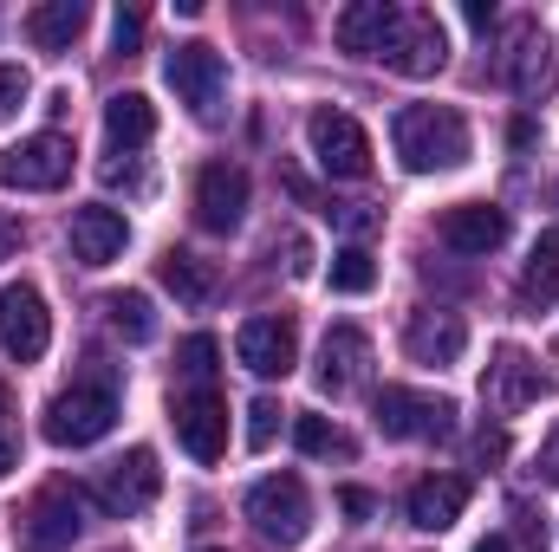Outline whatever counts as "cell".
I'll list each match as a JSON object with an SVG mask.
<instances>
[{
	"instance_id": "obj_1",
	"label": "cell",
	"mask_w": 559,
	"mask_h": 552,
	"mask_svg": "<svg viewBox=\"0 0 559 552\" xmlns=\"http://www.w3.org/2000/svg\"><path fill=\"white\" fill-rule=\"evenodd\" d=\"M391 143H397V156H404V169L411 176H436V169H462L468 163V118L455 111V105H404L397 111V124H391Z\"/></svg>"
},
{
	"instance_id": "obj_2",
	"label": "cell",
	"mask_w": 559,
	"mask_h": 552,
	"mask_svg": "<svg viewBox=\"0 0 559 552\" xmlns=\"http://www.w3.org/2000/svg\"><path fill=\"white\" fill-rule=\"evenodd\" d=\"M46 442L52 448H92L118 429V391L111 384H72L46 404Z\"/></svg>"
},
{
	"instance_id": "obj_3",
	"label": "cell",
	"mask_w": 559,
	"mask_h": 552,
	"mask_svg": "<svg viewBox=\"0 0 559 552\" xmlns=\"http://www.w3.org/2000/svg\"><path fill=\"white\" fill-rule=\"evenodd\" d=\"M163 79H169V92L189 105V118H202V124H215V118H222V98H228V65H222V52H215L209 39H182V46H169Z\"/></svg>"
},
{
	"instance_id": "obj_4",
	"label": "cell",
	"mask_w": 559,
	"mask_h": 552,
	"mask_svg": "<svg viewBox=\"0 0 559 552\" xmlns=\"http://www.w3.org/2000/svg\"><path fill=\"white\" fill-rule=\"evenodd\" d=\"M79 533H85V488H66V481L39 488L13 520V540L26 552H66Z\"/></svg>"
},
{
	"instance_id": "obj_5",
	"label": "cell",
	"mask_w": 559,
	"mask_h": 552,
	"mask_svg": "<svg viewBox=\"0 0 559 552\" xmlns=\"http://www.w3.org/2000/svg\"><path fill=\"white\" fill-rule=\"evenodd\" d=\"M371 422H378V435H391V442H442V435L455 429V404L436 397V391L384 384V391L371 397Z\"/></svg>"
},
{
	"instance_id": "obj_6",
	"label": "cell",
	"mask_w": 559,
	"mask_h": 552,
	"mask_svg": "<svg viewBox=\"0 0 559 552\" xmlns=\"http://www.w3.org/2000/svg\"><path fill=\"white\" fill-rule=\"evenodd\" d=\"M248 520L267 547H299L306 527H312V494L299 475H267L248 488Z\"/></svg>"
},
{
	"instance_id": "obj_7",
	"label": "cell",
	"mask_w": 559,
	"mask_h": 552,
	"mask_svg": "<svg viewBox=\"0 0 559 552\" xmlns=\"http://www.w3.org/2000/svg\"><path fill=\"white\" fill-rule=\"evenodd\" d=\"M72 137L59 131H39V137H20L13 149H0V182L20 189V195H52L72 182Z\"/></svg>"
},
{
	"instance_id": "obj_8",
	"label": "cell",
	"mask_w": 559,
	"mask_h": 552,
	"mask_svg": "<svg viewBox=\"0 0 559 552\" xmlns=\"http://www.w3.org/2000/svg\"><path fill=\"white\" fill-rule=\"evenodd\" d=\"M306 143H312L325 176H338V182H365L371 176V137H365V124L352 111H332V105L312 111L306 118Z\"/></svg>"
},
{
	"instance_id": "obj_9",
	"label": "cell",
	"mask_w": 559,
	"mask_h": 552,
	"mask_svg": "<svg viewBox=\"0 0 559 552\" xmlns=\"http://www.w3.org/2000/svg\"><path fill=\"white\" fill-rule=\"evenodd\" d=\"M111 520H131L143 514L156 494H163V468H156V448H131V455H118V461H105L98 468V481L85 488Z\"/></svg>"
},
{
	"instance_id": "obj_10",
	"label": "cell",
	"mask_w": 559,
	"mask_h": 552,
	"mask_svg": "<svg viewBox=\"0 0 559 552\" xmlns=\"http://www.w3.org/2000/svg\"><path fill=\"white\" fill-rule=\"evenodd\" d=\"M0 345H7L13 364H39V358H46V345H52V312H46V299H39L33 279H7V286H0Z\"/></svg>"
},
{
	"instance_id": "obj_11",
	"label": "cell",
	"mask_w": 559,
	"mask_h": 552,
	"mask_svg": "<svg viewBox=\"0 0 559 552\" xmlns=\"http://www.w3.org/2000/svg\"><path fill=\"white\" fill-rule=\"evenodd\" d=\"M384 65L404 72V79H436L449 65V33H442V20L429 7H404L397 13V26L384 39Z\"/></svg>"
},
{
	"instance_id": "obj_12",
	"label": "cell",
	"mask_w": 559,
	"mask_h": 552,
	"mask_svg": "<svg viewBox=\"0 0 559 552\" xmlns=\"http://www.w3.org/2000/svg\"><path fill=\"white\" fill-rule=\"evenodd\" d=\"M554 384H547V371L521 351V345H501L495 351V364L481 371V404L495 416H514V410H527V404H540Z\"/></svg>"
},
{
	"instance_id": "obj_13",
	"label": "cell",
	"mask_w": 559,
	"mask_h": 552,
	"mask_svg": "<svg viewBox=\"0 0 559 552\" xmlns=\"http://www.w3.org/2000/svg\"><path fill=\"white\" fill-rule=\"evenodd\" d=\"M235 358L254 371V377H286L299 364V325L286 312H254L241 332H235Z\"/></svg>"
},
{
	"instance_id": "obj_14",
	"label": "cell",
	"mask_w": 559,
	"mask_h": 552,
	"mask_svg": "<svg viewBox=\"0 0 559 552\" xmlns=\"http://www.w3.org/2000/svg\"><path fill=\"white\" fill-rule=\"evenodd\" d=\"M195 221H202L209 235H235V228L248 221V169L209 163V169L195 176Z\"/></svg>"
},
{
	"instance_id": "obj_15",
	"label": "cell",
	"mask_w": 559,
	"mask_h": 552,
	"mask_svg": "<svg viewBox=\"0 0 559 552\" xmlns=\"http://www.w3.org/2000/svg\"><path fill=\"white\" fill-rule=\"evenodd\" d=\"M371 377V338L358 325H332L325 345H319V364H312V384L325 397H352L358 384Z\"/></svg>"
},
{
	"instance_id": "obj_16",
	"label": "cell",
	"mask_w": 559,
	"mask_h": 552,
	"mask_svg": "<svg viewBox=\"0 0 559 552\" xmlns=\"http://www.w3.org/2000/svg\"><path fill=\"white\" fill-rule=\"evenodd\" d=\"M66 241H72V261H79V267H111V261L124 254V241H131V221H124V208L85 202V208H72Z\"/></svg>"
},
{
	"instance_id": "obj_17",
	"label": "cell",
	"mask_w": 559,
	"mask_h": 552,
	"mask_svg": "<svg viewBox=\"0 0 559 552\" xmlns=\"http://www.w3.org/2000/svg\"><path fill=\"white\" fill-rule=\"evenodd\" d=\"M169 422H176V442H182L195 461H222V448H228V410H222L215 391L176 397V404H169Z\"/></svg>"
},
{
	"instance_id": "obj_18",
	"label": "cell",
	"mask_w": 559,
	"mask_h": 552,
	"mask_svg": "<svg viewBox=\"0 0 559 552\" xmlns=\"http://www.w3.org/2000/svg\"><path fill=\"white\" fill-rule=\"evenodd\" d=\"M436 235H442L449 254H495L508 241V208H495V202H455V208H442Z\"/></svg>"
},
{
	"instance_id": "obj_19",
	"label": "cell",
	"mask_w": 559,
	"mask_h": 552,
	"mask_svg": "<svg viewBox=\"0 0 559 552\" xmlns=\"http://www.w3.org/2000/svg\"><path fill=\"white\" fill-rule=\"evenodd\" d=\"M397 13H404V7H391V0H352V7L332 20L338 52H352V59H384V39H391Z\"/></svg>"
},
{
	"instance_id": "obj_20",
	"label": "cell",
	"mask_w": 559,
	"mask_h": 552,
	"mask_svg": "<svg viewBox=\"0 0 559 552\" xmlns=\"http://www.w3.org/2000/svg\"><path fill=\"white\" fill-rule=\"evenodd\" d=\"M462 507H468V481L462 475H423L404 494V514H411L417 533H449L462 520Z\"/></svg>"
},
{
	"instance_id": "obj_21",
	"label": "cell",
	"mask_w": 559,
	"mask_h": 552,
	"mask_svg": "<svg viewBox=\"0 0 559 552\" xmlns=\"http://www.w3.org/2000/svg\"><path fill=\"white\" fill-rule=\"evenodd\" d=\"M501 79H508L521 98H540V92L554 85V46H547V33H540L534 20H521V26H514L508 59H501Z\"/></svg>"
},
{
	"instance_id": "obj_22",
	"label": "cell",
	"mask_w": 559,
	"mask_h": 552,
	"mask_svg": "<svg viewBox=\"0 0 559 552\" xmlns=\"http://www.w3.org/2000/svg\"><path fill=\"white\" fill-rule=\"evenodd\" d=\"M404 351H411L417 364H455V358L468 351V325H462L455 312H442V305L411 312V325H404Z\"/></svg>"
},
{
	"instance_id": "obj_23",
	"label": "cell",
	"mask_w": 559,
	"mask_h": 552,
	"mask_svg": "<svg viewBox=\"0 0 559 552\" xmlns=\"http://www.w3.org/2000/svg\"><path fill=\"white\" fill-rule=\"evenodd\" d=\"M85 20H92L85 0H46V7L26 13V39H33L39 52H72V39L85 33Z\"/></svg>"
},
{
	"instance_id": "obj_24",
	"label": "cell",
	"mask_w": 559,
	"mask_h": 552,
	"mask_svg": "<svg viewBox=\"0 0 559 552\" xmlns=\"http://www.w3.org/2000/svg\"><path fill=\"white\" fill-rule=\"evenodd\" d=\"M105 137L118 143V149H143V143L156 137V105L143 92H118L105 105Z\"/></svg>"
},
{
	"instance_id": "obj_25",
	"label": "cell",
	"mask_w": 559,
	"mask_h": 552,
	"mask_svg": "<svg viewBox=\"0 0 559 552\" xmlns=\"http://www.w3.org/2000/svg\"><path fill=\"white\" fill-rule=\"evenodd\" d=\"M156 279H163L182 305H209V299H215V267L195 261V254H182V248H169V254L156 261Z\"/></svg>"
},
{
	"instance_id": "obj_26",
	"label": "cell",
	"mask_w": 559,
	"mask_h": 552,
	"mask_svg": "<svg viewBox=\"0 0 559 552\" xmlns=\"http://www.w3.org/2000/svg\"><path fill=\"white\" fill-rule=\"evenodd\" d=\"M521 299H534V305H554L559 299V228L534 241V254L521 267Z\"/></svg>"
},
{
	"instance_id": "obj_27",
	"label": "cell",
	"mask_w": 559,
	"mask_h": 552,
	"mask_svg": "<svg viewBox=\"0 0 559 552\" xmlns=\"http://www.w3.org/2000/svg\"><path fill=\"white\" fill-rule=\"evenodd\" d=\"M105 319H111V332L124 345H150L156 338V312H150L143 292H105Z\"/></svg>"
},
{
	"instance_id": "obj_28",
	"label": "cell",
	"mask_w": 559,
	"mask_h": 552,
	"mask_svg": "<svg viewBox=\"0 0 559 552\" xmlns=\"http://www.w3.org/2000/svg\"><path fill=\"white\" fill-rule=\"evenodd\" d=\"M378 286V261H371V248H338L332 254V292H371Z\"/></svg>"
},
{
	"instance_id": "obj_29",
	"label": "cell",
	"mask_w": 559,
	"mask_h": 552,
	"mask_svg": "<svg viewBox=\"0 0 559 552\" xmlns=\"http://www.w3.org/2000/svg\"><path fill=\"white\" fill-rule=\"evenodd\" d=\"M215 358H222V345H215L209 332H195V338H182V351H176V371H182L195 391H209V377H215Z\"/></svg>"
},
{
	"instance_id": "obj_30",
	"label": "cell",
	"mask_w": 559,
	"mask_h": 552,
	"mask_svg": "<svg viewBox=\"0 0 559 552\" xmlns=\"http://www.w3.org/2000/svg\"><path fill=\"white\" fill-rule=\"evenodd\" d=\"M293 442H299L306 455H352L345 429H338V422H325V416H299V422H293Z\"/></svg>"
},
{
	"instance_id": "obj_31",
	"label": "cell",
	"mask_w": 559,
	"mask_h": 552,
	"mask_svg": "<svg viewBox=\"0 0 559 552\" xmlns=\"http://www.w3.org/2000/svg\"><path fill=\"white\" fill-rule=\"evenodd\" d=\"M280 404L274 397H254V404H248V448H267V442H274L280 435Z\"/></svg>"
},
{
	"instance_id": "obj_32",
	"label": "cell",
	"mask_w": 559,
	"mask_h": 552,
	"mask_svg": "<svg viewBox=\"0 0 559 552\" xmlns=\"http://www.w3.org/2000/svg\"><path fill=\"white\" fill-rule=\"evenodd\" d=\"M111 46H118V52H138L143 46V13L138 7H118V20H111Z\"/></svg>"
},
{
	"instance_id": "obj_33",
	"label": "cell",
	"mask_w": 559,
	"mask_h": 552,
	"mask_svg": "<svg viewBox=\"0 0 559 552\" xmlns=\"http://www.w3.org/2000/svg\"><path fill=\"white\" fill-rule=\"evenodd\" d=\"M325 215H332V221H338V228H345V235H371V228H378V215H371V208H365V202H332V208H325Z\"/></svg>"
},
{
	"instance_id": "obj_34",
	"label": "cell",
	"mask_w": 559,
	"mask_h": 552,
	"mask_svg": "<svg viewBox=\"0 0 559 552\" xmlns=\"http://www.w3.org/2000/svg\"><path fill=\"white\" fill-rule=\"evenodd\" d=\"M26 92H33L26 72H20V65H0V118H13V111L26 105Z\"/></svg>"
},
{
	"instance_id": "obj_35",
	"label": "cell",
	"mask_w": 559,
	"mask_h": 552,
	"mask_svg": "<svg viewBox=\"0 0 559 552\" xmlns=\"http://www.w3.org/2000/svg\"><path fill=\"white\" fill-rule=\"evenodd\" d=\"M338 507H345L352 520H371V507H378V501H371L365 488H338Z\"/></svg>"
},
{
	"instance_id": "obj_36",
	"label": "cell",
	"mask_w": 559,
	"mask_h": 552,
	"mask_svg": "<svg viewBox=\"0 0 559 552\" xmlns=\"http://www.w3.org/2000/svg\"><path fill=\"white\" fill-rule=\"evenodd\" d=\"M20 468V442H13V429H7V416H0V481Z\"/></svg>"
},
{
	"instance_id": "obj_37",
	"label": "cell",
	"mask_w": 559,
	"mask_h": 552,
	"mask_svg": "<svg viewBox=\"0 0 559 552\" xmlns=\"http://www.w3.org/2000/svg\"><path fill=\"white\" fill-rule=\"evenodd\" d=\"M462 20H468L475 33H488V26H495V7H481V0H468V7H462Z\"/></svg>"
},
{
	"instance_id": "obj_38",
	"label": "cell",
	"mask_w": 559,
	"mask_h": 552,
	"mask_svg": "<svg viewBox=\"0 0 559 552\" xmlns=\"http://www.w3.org/2000/svg\"><path fill=\"white\" fill-rule=\"evenodd\" d=\"M468 552H514V547H508V533H488V540H475Z\"/></svg>"
},
{
	"instance_id": "obj_39",
	"label": "cell",
	"mask_w": 559,
	"mask_h": 552,
	"mask_svg": "<svg viewBox=\"0 0 559 552\" xmlns=\"http://www.w3.org/2000/svg\"><path fill=\"white\" fill-rule=\"evenodd\" d=\"M547 475L559 481V435H554V448H547Z\"/></svg>"
},
{
	"instance_id": "obj_40",
	"label": "cell",
	"mask_w": 559,
	"mask_h": 552,
	"mask_svg": "<svg viewBox=\"0 0 559 552\" xmlns=\"http://www.w3.org/2000/svg\"><path fill=\"white\" fill-rule=\"evenodd\" d=\"M0 416H7V384H0Z\"/></svg>"
},
{
	"instance_id": "obj_41",
	"label": "cell",
	"mask_w": 559,
	"mask_h": 552,
	"mask_svg": "<svg viewBox=\"0 0 559 552\" xmlns=\"http://www.w3.org/2000/svg\"><path fill=\"white\" fill-rule=\"evenodd\" d=\"M0 248H7V228H0Z\"/></svg>"
},
{
	"instance_id": "obj_42",
	"label": "cell",
	"mask_w": 559,
	"mask_h": 552,
	"mask_svg": "<svg viewBox=\"0 0 559 552\" xmlns=\"http://www.w3.org/2000/svg\"><path fill=\"white\" fill-rule=\"evenodd\" d=\"M202 552H222V547H202Z\"/></svg>"
}]
</instances>
